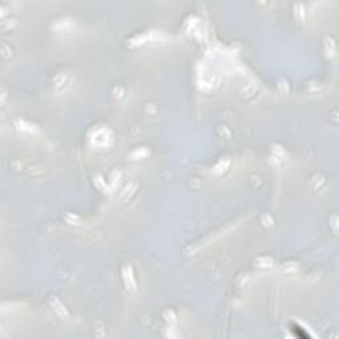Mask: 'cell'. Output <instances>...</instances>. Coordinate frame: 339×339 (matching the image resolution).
Here are the masks:
<instances>
[{
	"label": "cell",
	"mask_w": 339,
	"mask_h": 339,
	"mask_svg": "<svg viewBox=\"0 0 339 339\" xmlns=\"http://www.w3.org/2000/svg\"><path fill=\"white\" fill-rule=\"evenodd\" d=\"M294 334H296L297 337H301V338H307L309 335H307V333L306 331H303V329H301L299 326H294V329H292Z\"/></svg>",
	"instance_id": "obj_1"
}]
</instances>
